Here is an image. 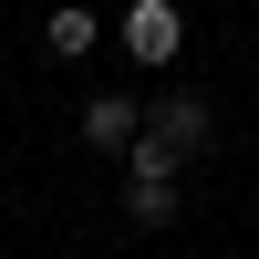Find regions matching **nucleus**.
Segmentation results:
<instances>
[{"instance_id": "obj_1", "label": "nucleus", "mask_w": 259, "mask_h": 259, "mask_svg": "<svg viewBox=\"0 0 259 259\" xmlns=\"http://www.w3.org/2000/svg\"><path fill=\"white\" fill-rule=\"evenodd\" d=\"M177 41H187L177 0H135V11H124V52L135 62H177Z\"/></svg>"}, {"instance_id": "obj_2", "label": "nucleus", "mask_w": 259, "mask_h": 259, "mask_svg": "<svg viewBox=\"0 0 259 259\" xmlns=\"http://www.w3.org/2000/svg\"><path fill=\"white\" fill-rule=\"evenodd\" d=\"M145 135H156L166 156H197V145H207V104H197V94H166L156 114H145Z\"/></svg>"}, {"instance_id": "obj_3", "label": "nucleus", "mask_w": 259, "mask_h": 259, "mask_svg": "<svg viewBox=\"0 0 259 259\" xmlns=\"http://www.w3.org/2000/svg\"><path fill=\"white\" fill-rule=\"evenodd\" d=\"M124 218H135V228H166V218H177V177H135V166H124Z\"/></svg>"}, {"instance_id": "obj_4", "label": "nucleus", "mask_w": 259, "mask_h": 259, "mask_svg": "<svg viewBox=\"0 0 259 259\" xmlns=\"http://www.w3.org/2000/svg\"><path fill=\"white\" fill-rule=\"evenodd\" d=\"M135 135H145V124H135L124 94H94V104H83V145H135Z\"/></svg>"}, {"instance_id": "obj_5", "label": "nucleus", "mask_w": 259, "mask_h": 259, "mask_svg": "<svg viewBox=\"0 0 259 259\" xmlns=\"http://www.w3.org/2000/svg\"><path fill=\"white\" fill-rule=\"evenodd\" d=\"M41 41H52V52H94V11H83V0H62V11L41 21Z\"/></svg>"}]
</instances>
